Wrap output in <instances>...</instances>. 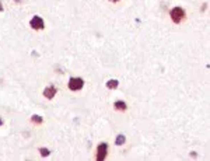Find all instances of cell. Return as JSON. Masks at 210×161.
<instances>
[{"instance_id":"obj_7","label":"cell","mask_w":210,"mask_h":161,"mask_svg":"<svg viewBox=\"0 0 210 161\" xmlns=\"http://www.w3.org/2000/svg\"><path fill=\"white\" fill-rule=\"evenodd\" d=\"M118 84H119L118 80H109L108 83H107V87H108V88H111V90H113V88H116V87H118Z\"/></svg>"},{"instance_id":"obj_5","label":"cell","mask_w":210,"mask_h":161,"mask_svg":"<svg viewBox=\"0 0 210 161\" xmlns=\"http://www.w3.org/2000/svg\"><path fill=\"white\" fill-rule=\"evenodd\" d=\"M55 94H56V87H53V85H49L48 88L44 90V95L48 99H52L55 97Z\"/></svg>"},{"instance_id":"obj_10","label":"cell","mask_w":210,"mask_h":161,"mask_svg":"<svg viewBox=\"0 0 210 161\" xmlns=\"http://www.w3.org/2000/svg\"><path fill=\"white\" fill-rule=\"evenodd\" d=\"M39 153H41L42 157H48L49 154H50V151H49L48 148H39Z\"/></svg>"},{"instance_id":"obj_8","label":"cell","mask_w":210,"mask_h":161,"mask_svg":"<svg viewBox=\"0 0 210 161\" xmlns=\"http://www.w3.org/2000/svg\"><path fill=\"white\" fill-rule=\"evenodd\" d=\"M125 143V136L123 134H119L118 136V139H116V146H121Z\"/></svg>"},{"instance_id":"obj_9","label":"cell","mask_w":210,"mask_h":161,"mask_svg":"<svg viewBox=\"0 0 210 161\" xmlns=\"http://www.w3.org/2000/svg\"><path fill=\"white\" fill-rule=\"evenodd\" d=\"M31 121H32V122H36V123H42V122H44V119H42L41 116H38V115H34L32 118H31Z\"/></svg>"},{"instance_id":"obj_13","label":"cell","mask_w":210,"mask_h":161,"mask_svg":"<svg viewBox=\"0 0 210 161\" xmlns=\"http://www.w3.org/2000/svg\"><path fill=\"white\" fill-rule=\"evenodd\" d=\"M0 125H1V119H0Z\"/></svg>"},{"instance_id":"obj_3","label":"cell","mask_w":210,"mask_h":161,"mask_svg":"<svg viewBox=\"0 0 210 161\" xmlns=\"http://www.w3.org/2000/svg\"><path fill=\"white\" fill-rule=\"evenodd\" d=\"M107 151H108V144L107 143H101L97 148V160L102 161L107 157Z\"/></svg>"},{"instance_id":"obj_6","label":"cell","mask_w":210,"mask_h":161,"mask_svg":"<svg viewBox=\"0 0 210 161\" xmlns=\"http://www.w3.org/2000/svg\"><path fill=\"white\" fill-rule=\"evenodd\" d=\"M115 109H118V111H125V109H126V104H125L123 101H116V102H115Z\"/></svg>"},{"instance_id":"obj_12","label":"cell","mask_w":210,"mask_h":161,"mask_svg":"<svg viewBox=\"0 0 210 161\" xmlns=\"http://www.w3.org/2000/svg\"><path fill=\"white\" fill-rule=\"evenodd\" d=\"M111 1H118V0H111Z\"/></svg>"},{"instance_id":"obj_11","label":"cell","mask_w":210,"mask_h":161,"mask_svg":"<svg viewBox=\"0 0 210 161\" xmlns=\"http://www.w3.org/2000/svg\"><path fill=\"white\" fill-rule=\"evenodd\" d=\"M1 10H3V7H1V4H0V11H1Z\"/></svg>"},{"instance_id":"obj_4","label":"cell","mask_w":210,"mask_h":161,"mask_svg":"<svg viewBox=\"0 0 210 161\" xmlns=\"http://www.w3.org/2000/svg\"><path fill=\"white\" fill-rule=\"evenodd\" d=\"M30 25L32 27L34 30H44L45 23H44V20L41 17H34L32 20L30 21Z\"/></svg>"},{"instance_id":"obj_1","label":"cell","mask_w":210,"mask_h":161,"mask_svg":"<svg viewBox=\"0 0 210 161\" xmlns=\"http://www.w3.org/2000/svg\"><path fill=\"white\" fill-rule=\"evenodd\" d=\"M184 17H185V11H184V9H181V7H174V9L171 10V18H172V21H174V23L179 24V23L184 20Z\"/></svg>"},{"instance_id":"obj_2","label":"cell","mask_w":210,"mask_h":161,"mask_svg":"<svg viewBox=\"0 0 210 161\" xmlns=\"http://www.w3.org/2000/svg\"><path fill=\"white\" fill-rule=\"evenodd\" d=\"M83 85H84V81L80 77H72L70 81H69V88L72 91H79V90L83 88Z\"/></svg>"}]
</instances>
